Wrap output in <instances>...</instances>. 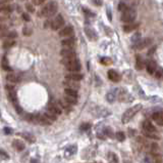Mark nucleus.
<instances>
[{
	"label": "nucleus",
	"instance_id": "25",
	"mask_svg": "<svg viewBox=\"0 0 163 163\" xmlns=\"http://www.w3.org/2000/svg\"><path fill=\"white\" fill-rule=\"evenodd\" d=\"M145 67V63H144V60L141 55H136V68L138 70H142L143 68Z\"/></svg>",
	"mask_w": 163,
	"mask_h": 163
},
{
	"label": "nucleus",
	"instance_id": "23",
	"mask_svg": "<svg viewBox=\"0 0 163 163\" xmlns=\"http://www.w3.org/2000/svg\"><path fill=\"white\" fill-rule=\"evenodd\" d=\"M0 37H6L7 39H14L17 37V33L15 31H6V32L0 33Z\"/></svg>",
	"mask_w": 163,
	"mask_h": 163
},
{
	"label": "nucleus",
	"instance_id": "8",
	"mask_svg": "<svg viewBox=\"0 0 163 163\" xmlns=\"http://www.w3.org/2000/svg\"><path fill=\"white\" fill-rule=\"evenodd\" d=\"M60 54L63 59H75V51L73 49V48H63L61 51H60Z\"/></svg>",
	"mask_w": 163,
	"mask_h": 163
},
{
	"label": "nucleus",
	"instance_id": "28",
	"mask_svg": "<svg viewBox=\"0 0 163 163\" xmlns=\"http://www.w3.org/2000/svg\"><path fill=\"white\" fill-rule=\"evenodd\" d=\"M19 135L21 137H24L26 141H30V143H34L35 141H36V139H35V137L33 135H31L30 132H26V133H19Z\"/></svg>",
	"mask_w": 163,
	"mask_h": 163
},
{
	"label": "nucleus",
	"instance_id": "51",
	"mask_svg": "<svg viewBox=\"0 0 163 163\" xmlns=\"http://www.w3.org/2000/svg\"><path fill=\"white\" fill-rule=\"evenodd\" d=\"M3 131H4L5 135H11V133H12V129L9 128V127H4Z\"/></svg>",
	"mask_w": 163,
	"mask_h": 163
},
{
	"label": "nucleus",
	"instance_id": "44",
	"mask_svg": "<svg viewBox=\"0 0 163 163\" xmlns=\"http://www.w3.org/2000/svg\"><path fill=\"white\" fill-rule=\"evenodd\" d=\"M32 28H30V27H25L24 29H23V33H24L25 36H30V35H32Z\"/></svg>",
	"mask_w": 163,
	"mask_h": 163
},
{
	"label": "nucleus",
	"instance_id": "41",
	"mask_svg": "<svg viewBox=\"0 0 163 163\" xmlns=\"http://www.w3.org/2000/svg\"><path fill=\"white\" fill-rule=\"evenodd\" d=\"M90 128H91V124L88 123V122H86V123H82V125L79 126V129H81L82 131H88Z\"/></svg>",
	"mask_w": 163,
	"mask_h": 163
},
{
	"label": "nucleus",
	"instance_id": "9",
	"mask_svg": "<svg viewBox=\"0 0 163 163\" xmlns=\"http://www.w3.org/2000/svg\"><path fill=\"white\" fill-rule=\"evenodd\" d=\"M34 123L40 124V125H50L51 122H50L44 115H40V114H38V115H35Z\"/></svg>",
	"mask_w": 163,
	"mask_h": 163
},
{
	"label": "nucleus",
	"instance_id": "59",
	"mask_svg": "<svg viewBox=\"0 0 163 163\" xmlns=\"http://www.w3.org/2000/svg\"><path fill=\"white\" fill-rule=\"evenodd\" d=\"M156 75H157V77H158V78H160V77H161V71L157 72V73H156Z\"/></svg>",
	"mask_w": 163,
	"mask_h": 163
},
{
	"label": "nucleus",
	"instance_id": "54",
	"mask_svg": "<svg viewBox=\"0 0 163 163\" xmlns=\"http://www.w3.org/2000/svg\"><path fill=\"white\" fill-rule=\"evenodd\" d=\"M26 7H27V9H28L29 11H31V12H34V7H33V5H31V4H27L26 5Z\"/></svg>",
	"mask_w": 163,
	"mask_h": 163
},
{
	"label": "nucleus",
	"instance_id": "6",
	"mask_svg": "<svg viewBox=\"0 0 163 163\" xmlns=\"http://www.w3.org/2000/svg\"><path fill=\"white\" fill-rule=\"evenodd\" d=\"M152 43V39L151 38H145V39H140L137 43L134 45V48L138 50H142L144 48L148 47L150 44Z\"/></svg>",
	"mask_w": 163,
	"mask_h": 163
},
{
	"label": "nucleus",
	"instance_id": "22",
	"mask_svg": "<svg viewBox=\"0 0 163 163\" xmlns=\"http://www.w3.org/2000/svg\"><path fill=\"white\" fill-rule=\"evenodd\" d=\"M12 147L13 149H15L16 151H23L26 148V145L23 141H19V139H14L12 141Z\"/></svg>",
	"mask_w": 163,
	"mask_h": 163
},
{
	"label": "nucleus",
	"instance_id": "50",
	"mask_svg": "<svg viewBox=\"0 0 163 163\" xmlns=\"http://www.w3.org/2000/svg\"><path fill=\"white\" fill-rule=\"evenodd\" d=\"M92 2L94 3L95 5H97V6H101V5L103 4V1H102V0H92Z\"/></svg>",
	"mask_w": 163,
	"mask_h": 163
},
{
	"label": "nucleus",
	"instance_id": "40",
	"mask_svg": "<svg viewBox=\"0 0 163 163\" xmlns=\"http://www.w3.org/2000/svg\"><path fill=\"white\" fill-rule=\"evenodd\" d=\"M158 150H159V146L156 143L151 144V153H152V155L157 154V153H158Z\"/></svg>",
	"mask_w": 163,
	"mask_h": 163
},
{
	"label": "nucleus",
	"instance_id": "15",
	"mask_svg": "<svg viewBox=\"0 0 163 163\" xmlns=\"http://www.w3.org/2000/svg\"><path fill=\"white\" fill-rule=\"evenodd\" d=\"M108 78L112 81V82H118L120 81V75L118 72H116L115 70H109L108 71Z\"/></svg>",
	"mask_w": 163,
	"mask_h": 163
},
{
	"label": "nucleus",
	"instance_id": "31",
	"mask_svg": "<svg viewBox=\"0 0 163 163\" xmlns=\"http://www.w3.org/2000/svg\"><path fill=\"white\" fill-rule=\"evenodd\" d=\"M15 44V41L14 40H12V39H7V40H5L4 42H3V48L4 49H8V48H11L12 47L13 45Z\"/></svg>",
	"mask_w": 163,
	"mask_h": 163
},
{
	"label": "nucleus",
	"instance_id": "47",
	"mask_svg": "<svg viewBox=\"0 0 163 163\" xmlns=\"http://www.w3.org/2000/svg\"><path fill=\"white\" fill-rule=\"evenodd\" d=\"M127 8V4H125V3L120 2L119 4H118V9H119L120 11H125Z\"/></svg>",
	"mask_w": 163,
	"mask_h": 163
},
{
	"label": "nucleus",
	"instance_id": "55",
	"mask_svg": "<svg viewBox=\"0 0 163 163\" xmlns=\"http://www.w3.org/2000/svg\"><path fill=\"white\" fill-rule=\"evenodd\" d=\"M0 155H2V156H3V158H4V159H8V155H7L6 153L4 152V151L0 150Z\"/></svg>",
	"mask_w": 163,
	"mask_h": 163
},
{
	"label": "nucleus",
	"instance_id": "18",
	"mask_svg": "<svg viewBox=\"0 0 163 163\" xmlns=\"http://www.w3.org/2000/svg\"><path fill=\"white\" fill-rule=\"evenodd\" d=\"M117 98V89H111L106 94V101L108 103H113Z\"/></svg>",
	"mask_w": 163,
	"mask_h": 163
},
{
	"label": "nucleus",
	"instance_id": "57",
	"mask_svg": "<svg viewBox=\"0 0 163 163\" xmlns=\"http://www.w3.org/2000/svg\"><path fill=\"white\" fill-rule=\"evenodd\" d=\"M31 163H41L38 159H31Z\"/></svg>",
	"mask_w": 163,
	"mask_h": 163
},
{
	"label": "nucleus",
	"instance_id": "34",
	"mask_svg": "<svg viewBox=\"0 0 163 163\" xmlns=\"http://www.w3.org/2000/svg\"><path fill=\"white\" fill-rule=\"evenodd\" d=\"M63 101H65V102H66L67 104L71 105H71H75L77 103V98H73V96H64Z\"/></svg>",
	"mask_w": 163,
	"mask_h": 163
},
{
	"label": "nucleus",
	"instance_id": "5",
	"mask_svg": "<svg viewBox=\"0 0 163 163\" xmlns=\"http://www.w3.org/2000/svg\"><path fill=\"white\" fill-rule=\"evenodd\" d=\"M63 25H64V19H63V17L61 15H58L54 17V20L51 22V28L56 31L61 28Z\"/></svg>",
	"mask_w": 163,
	"mask_h": 163
},
{
	"label": "nucleus",
	"instance_id": "38",
	"mask_svg": "<svg viewBox=\"0 0 163 163\" xmlns=\"http://www.w3.org/2000/svg\"><path fill=\"white\" fill-rule=\"evenodd\" d=\"M144 135H146L147 137H149V139H160V137L156 135V132H146V131H144Z\"/></svg>",
	"mask_w": 163,
	"mask_h": 163
},
{
	"label": "nucleus",
	"instance_id": "17",
	"mask_svg": "<svg viewBox=\"0 0 163 163\" xmlns=\"http://www.w3.org/2000/svg\"><path fill=\"white\" fill-rule=\"evenodd\" d=\"M152 118H153V120L156 122V124H158L159 126L163 125V113L161 111L155 112L152 115Z\"/></svg>",
	"mask_w": 163,
	"mask_h": 163
},
{
	"label": "nucleus",
	"instance_id": "58",
	"mask_svg": "<svg viewBox=\"0 0 163 163\" xmlns=\"http://www.w3.org/2000/svg\"><path fill=\"white\" fill-rule=\"evenodd\" d=\"M155 49H156V47H155V46H154V47H153V48H152V49H151V50H150V51H149V53H148V54H152V53H153V52H154V51H155Z\"/></svg>",
	"mask_w": 163,
	"mask_h": 163
},
{
	"label": "nucleus",
	"instance_id": "2",
	"mask_svg": "<svg viewBox=\"0 0 163 163\" xmlns=\"http://www.w3.org/2000/svg\"><path fill=\"white\" fill-rule=\"evenodd\" d=\"M61 63L65 66L68 71H71V73H77L81 70V63L77 59H63L61 61Z\"/></svg>",
	"mask_w": 163,
	"mask_h": 163
},
{
	"label": "nucleus",
	"instance_id": "19",
	"mask_svg": "<svg viewBox=\"0 0 163 163\" xmlns=\"http://www.w3.org/2000/svg\"><path fill=\"white\" fill-rule=\"evenodd\" d=\"M64 86L65 88H69V89H73V90H77L79 88V84L77 81H73V80H67L64 81Z\"/></svg>",
	"mask_w": 163,
	"mask_h": 163
},
{
	"label": "nucleus",
	"instance_id": "13",
	"mask_svg": "<svg viewBox=\"0 0 163 163\" xmlns=\"http://www.w3.org/2000/svg\"><path fill=\"white\" fill-rule=\"evenodd\" d=\"M143 129H144V131H146V132H157L156 127H155L149 120H145V121L143 122Z\"/></svg>",
	"mask_w": 163,
	"mask_h": 163
},
{
	"label": "nucleus",
	"instance_id": "29",
	"mask_svg": "<svg viewBox=\"0 0 163 163\" xmlns=\"http://www.w3.org/2000/svg\"><path fill=\"white\" fill-rule=\"evenodd\" d=\"M64 96H73V98H77V90H73V89L65 88L64 89Z\"/></svg>",
	"mask_w": 163,
	"mask_h": 163
},
{
	"label": "nucleus",
	"instance_id": "32",
	"mask_svg": "<svg viewBox=\"0 0 163 163\" xmlns=\"http://www.w3.org/2000/svg\"><path fill=\"white\" fill-rule=\"evenodd\" d=\"M44 116H45V117L47 118L50 122H53V121H55V120L57 119V116H56L55 114L51 113L50 111H46L45 114H44Z\"/></svg>",
	"mask_w": 163,
	"mask_h": 163
},
{
	"label": "nucleus",
	"instance_id": "14",
	"mask_svg": "<svg viewBox=\"0 0 163 163\" xmlns=\"http://www.w3.org/2000/svg\"><path fill=\"white\" fill-rule=\"evenodd\" d=\"M75 44V39L73 37H68L65 38L64 40L61 41V45L64 48H73Z\"/></svg>",
	"mask_w": 163,
	"mask_h": 163
},
{
	"label": "nucleus",
	"instance_id": "33",
	"mask_svg": "<svg viewBox=\"0 0 163 163\" xmlns=\"http://www.w3.org/2000/svg\"><path fill=\"white\" fill-rule=\"evenodd\" d=\"M58 104H59V106H60V108H61V110H62V109H64V110H65V111H67V112H68V111H71V105H69V104H67V103L66 102H65V101H60V102L59 103H58Z\"/></svg>",
	"mask_w": 163,
	"mask_h": 163
},
{
	"label": "nucleus",
	"instance_id": "36",
	"mask_svg": "<svg viewBox=\"0 0 163 163\" xmlns=\"http://www.w3.org/2000/svg\"><path fill=\"white\" fill-rule=\"evenodd\" d=\"M104 135H105V137H114V133H113V130H112V128H110V127H106L105 129H104Z\"/></svg>",
	"mask_w": 163,
	"mask_h": 163
},
{
	"label": "nucleus",
	"instance_id": "43",
	"mask_svg": "<svg viewBox=\"0 0 163 163\" xmlns=\"http://www.w3.org/2000/svg\"><path fill=\"white\" fill-rule=\"evenodd\" d=\"M100 63L103 64V65H105V66H108L112 63V61H111V59H109V58H101Z\"/></svg>",
	"mask_w": 163,
	"mask_h": 163
},
{
	"label": "nucleus",
	"instance_id": "39",
	"mask_svg": "<svg viewBox=\"0 0 163 163\" xmlns=\"http://www.w3.org/2000/svg\"><path fill=\"white\" fill-rule=\"evenodd\" d=\"M115 137L117 139V141H125V133L122 132V131H117V132L115 133Z\"/></svg>",
	"mask_w": 163,
	"mask_h": 163
},
{
	"label": "nucleus",
	"instance_id": "26",
	"mask_svg": "<svg viewBox=\"0 0 163 163\" xmlns=\"http://www.w3.org/2000/svg\"><path fill=\"white\" fill-rule=\"evenodd\" d=\"M6 80L10 83H16L19 81V77H18V75H16V74L9 73L8 75H6Z\"/></svg>",
	"mask_w": 163,
	"mask_h": 163
},
{
	"label": "nucleus",
	"instance_id": "16",
	"mask_svg": "<svg viewBox=\"0 0 163 163\" xmlns=\"http://www.w3.org/2000/svg\"><path fill=\"white\" fill-rule=\"evenodd\" d=\"M146 69L149 74H154L157 70V63L155 61H153V60H150V61L147 63Z\"/></svg>",
	"mask_w": 163,
	"mask_h": 163
},
{
	"label": "nucleus",
	"instance_id": "7",
	"mask_svg": "<svg viewBox=\"0 0 163 163\" xmlns=\"http://www.w3.org/2000/svg\"><path fill=\"white\" fill-rule=\"evenodd\" d=\"M117 98H119L120 102H131L133 101V96L125 89H120V92H117Z\"/></svg>",
	"mask_w": 163,
	"mask_h": 163
},
{
	"label": "nucleus",
	"instance_id": "3",
	"mask_svg": "<svg viewBox=\"0 0 163 163\" xmlns=\"http://www.w3.org/2000/svg\"><path fill=\"white\" fill-rule=\"evenodd\" d=\"M141 109H142V105H140V104H138V105H136V106L131 107V108L127 109V111L123 113V115H122V117H121L122 123L125 124V123H127V122H129V120H131V118H133L134 116H135L136 114L141 110Z\"/></svg>",
	"mask_w": 163,
	"mask_h": 163
},
{
	"label": "nucleus",
	"instance_id": "10",
	"mask_svg": "<svg viewBox=\"0 0 163 163\" xmlns=\"http://www.w3.org/2000/svg\"><path fill=\"white\" fill-rule=\"evenodd\" d=\"M48 111L55 114L56 116L60 115V114L62 113V110H61V108H60L59 104H58V103H54V102L51 103V104H49V106H48Z\"/></svg>",
	"mask_w": 163,
	"mask_h": 163
},
{
	"label": "nucleus",
	"instance_id": "52",
	"mask_svg": "<svg viewBox=\"0 0 163 163\" xmlns=\"http://www.w3.org/2000/svg\"><path fill=\"white\" fill-rule=\"evenodd\" d=\"M23 19H24L26 22H30V21H31V17H30V15H29L28 13H23Z\"/></svg>",
	"mask_w": 163,
	"mask_h": 163
},
{
	"label": "nucleus",
	"instance_id": "1",
	"mask_svg": "<svg viewBox=\"0 0 163 163\" xmlns=\"http://www.w3.org/2000/svg\"><path fill=\"white\" fill-rule=\"evenodd\" d=\"M58 9V4L55 1H51L48 4H46L43 8L39 11V17H52L57 12Z\"/></svg>",
	"mask_w": 163,
	"mask_h": 163
},
{
	"label": "nucleus",
	"instance_id": "49",
	"mask_svg": "<svg viewBox=\"0 0 163 163\" xmlns=\"http://www.w3.org/2000/svg\"><path fill=\"white\" fill-rule=\"evenodd\" d=\"M84 12L86 13L88 17H95V13L93 12V11H91V10H89V9H86V8H84Z\"/></svg>",
	"mask_w": 163,
	"mask_h": 163
},
{
	"label": "nucleus",
	"instance_id": "24",
	"mask_svg": "<svg viewBox=\"0 0 163 163\" xmlns=\"http://www.w3.org/2000/svg\"><path fill=\"white\" fill-rule=\"evenodd\" d=\"M139 27V24L138 23H133V24H127L123 26V31L127 33H129V32H133V31H135L136 29Z\"/></svg>",
	"mask_w": 163,
	"mask_h": 163
},
{
	"label": "nucleus",
	"instance_id": "45",
	"mask_svg": "<svg viewBox=\"0 0 163 163\" xmlns=\"http://www.w3.org/2000/svg\"><path fill=\"white\" fill-rule=\"evenodd\" d=\"M140 39H141V34H140V33H136L133 36V38H131V41H133V43L136 44Z\"/></svg>",
	"mask_w": 163,
	"mask_h": 163
},
{
	"label": "nucleus",
	"instance_id": "56",
	"mask_svg": "<svg viewBox=\"0 0 163 163\" xmlns=\"http://www.w3.org/2000/svg\"><path fill=\"white\" fill-rule=\"evenodd\" d=\"M9 1H11V0H0V5L5 4V3L9 2Z\"/></svg>",
	"mask_w": 163,
	"mask_h": 163
},
{
	"label": "nucleus",
	"instance_id": "27",
	"mask_svg": "<svg viewBox=\"0 0 163 163\" xmlns=\"http://www.w3.org/2000/svg\"><path fill=\"white\" fill-rule=\"evenodd\" d=\"M107 159L109 163H118V157L115 153L113 152H109L107 154Z\"/></svg>",
	"mask_w": 163,
	"mask_h": 163
},
{
	"label": "nucleus",
	"instance_id": "30",
	"mask_svg": "<svg viewBox=\"0 0 163 163\" xmlns=\"http://www.w3.org/2000/svg\"><path fill=\"white\" fill-rule=\"evenodd\" d=\"M11 11H12V7L10 5H7V4L0 5V12L1 13H9Z\"/></svg>",
	"mask_w": 163,
	"mask_h": 163
},
{
	"label": "nucleus",
	"instance_id": "11",
	"mask_svg": "<svg viewBox=\"0 0 163 163\" xmlns=\"http://www.w3.org/2000/svg\"><path fill=\"white\" fill-rule=\"evenodd\" d=\"M6 89H7V94H8L9 100L12 102V104H16L17 102V96H16V92H15V89L12 86H9L6 85Z\"/></svg>",
	"mask_w": 163,
	"mask_h": 163
},
{
	"label": "nucleus",
	"instance_id": "20",
	"mask_svg": "<svg viewBox=\"0 0 163 163\" xmlns=\"http://www.w3.org/2000/svg\"><path fill=\"white\" fill-rule=\"evenodd\" d=\"M85 32H86V35L88 36V38L90 40H93V41H95V40H97V38H98V36H97V33L95 32L94 29L86 27V28H85Z\"/></svg>",
	"mask_w": 163,
	"mask_h": 163
},
{
	"label": "nucleus",
	"instance_id": "35",
	"mask_svg": "<svg viewBox=\"0 0 163 163\" xmlns=\"http://www.w3.org/2000/svg\"><path fill=\"white\" fill-rule=\"evenodd\" d=\"M1 66H2V68L5 70V71H10V70H11V68L9 67L8 62H7V59L5 57L2 59V62H1Z\"/></svg>",
	"mask_w": 163,
	"mask_h": 163
},
{
	"label": "nucleus",
	"instance_id": "21",
	"mask_svg": "<svg viewBox=\"0 0 163 163\" xmlns=\"http://www.w3.org/2000/svg\"><path fill=\"white\" fill-rule=\"evenodd\" d=\"M83 75L79 74V73H69V74H67L66 76H65V78L67 79V80H73V81H77V82H79V81H81L82 79H83Z\"/></svg>",
	"mask_w": 163,
	"mask_h": 163
},
{
	"label": "nucleus",
	"instance_id": "42",
	"mask_svg": "<svg viewBox=\"0 0 163 163\" xmlns=\"http://www.w3.org/2000/svg\"><path fill=\"white\" fill-rule=\"evenodd\" d=\"M153 162L154 163H161L162 162V157H161L160 154H154L152 157Z\"/></svg>",
	"mask_w": 163,
	"mask_h": 163
},
{
	"label": "nucleus",
	"instance_id": "4",
	"mask_svg": "<svg viewBox=\"0 0 163 163\" xmlns=\"http://www.w3.org/2000/svg\"><path fill=\"white\" fill-rule=\"evenodd\" d=\"M136 17H137V12H136L135 9L133 8H127L125 11H122L121 15V21L125 23H133L135 21Z\"/></svg>",
	"mask_w": 163,
	"mask_h": 163
},
{
	"label": "nucleus",
	"instance_id": "53",
	"mask_svg": "<svg viewBox=\"0 0 163 163\" xmlns=\"http://www.w3.org/2000/svg\"><path fill=\"white\" fill-rule=\"evenodd\" d=\"M45 0H33V4L35 5H41Z\"/></svg>",
	"mask_w": 163,
	"mask_h": 163
},
{
	"label": "nucleus",
	"instance_id": "37",
	"mask_svg": "<svg viewBox=\"0 0 163 163\" xmlns=\"http://www.w3.org/2000/svg\"><path fill=\"white\" fill-rule=\"evenodd\" d=\"M75 152H77V146H71V147H69V148L66 149V151H65V155L69 156V155L75 154Z\"/></svg>",
	"mask_w": 163,
	"mask_h": 163
},
{
	"label": "nucleus",
	"instance_id": "46",
	"mask_svg": "<svg viewBox=\"0 0 163 163\" xmlns=\"http://www.w3.org/2000/svg\"><path fill=\"white\" fill-rule=\"evenodd\" d=\"M6 31H8V27L5 24H3V23H1V24H0V33L6 32Z\"/></svg>",
	"mask_w": 163,
	"mask_h": 163
},
{
	"label": "nucleus",
	"instance_id": "48",
	"mask_svg": "<svg viewBox=\"0 0 163 163\" xmlns=\"http://www.w3.org/2000/svg\"><path fill=\"white\" fill-rule=\"evenodd\" d=\"M13 106H14V109H15V111H16V112H17V113H18V114L23 113V109H22V108H21V106H19V105H18V104H17V103H16V104H14V105H13Z\"/></svg>",
	"mask_w": 163,
	"mask_h": 163
},
{
	"label": "nucleus",
	"instance_id": "12",
	"mask_svg": "<svg viewBox=\"0 0 163 163\" xmlns=\"http://www.w3.org/2000/svg\"><path fill=\"white\" fill-rule=\"evenodd\" d=\"M73 33H75V30H73V28L71 26H66L65 28H63L62 30L59 32V35L61 36V37H71V36H73Z\"/></svg>",
	"mask_w": 163,
	"mask_h": 163
}]
</instances>
